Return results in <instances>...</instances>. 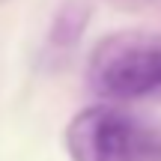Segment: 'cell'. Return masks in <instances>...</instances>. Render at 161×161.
<instances>
[{"label":"cell","instance_id":"1","mask_svg":"<svg viewBox=\"0 0 161 161\" xmlns=\"http://www.w3.org/2000/svg\"><path fill=\"white\" fill-rule=\"evenodd\" d=\"M72 161H161V134L110 104L80 110L66 128Z\"/></svg>","mask_w":161,"mask_h":161},{"label":"cell","instance_id":"2","mask_svg":"<svg viewBox=\"0 0 161 161\" xmlns=\"http://www.w3.org/2000/svg\"><path fill=\"white\" fill-rule=\"evenodd\" d=\"M96 86L114 98L161 96V42H122L96 60Z\"/></svg>","mask_w":161,"mask_h":161},{"label":"cell","instance_id":"3","mask_svg":"<svg viewBox=\"0 0 161 161\" xmlns=\"http://www.w3.org/2000/svg\"><path fill=\"white\" fill-rule=\"evenodd\" d=\"M90 12H92V6L86 3V0H66V3L60 6L57 18H54L51 36H48V48H54V51H69V48H75L80 33L86 30Z\"/></svg>","mask_w":161,"mask_h":161}]
</instances>
